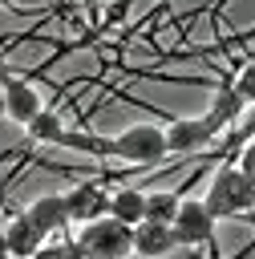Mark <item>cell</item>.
<instances>
[{
	"mask_svg": "<svg viewBox=\"0 0 255 259\" xmlns=\"http://www.w3.org/2000/svg\"><path fill=\"white\" fill-rule=\"evenodd\" d=\"M178 206H182V198L174 190H150L146 194V219H154V223H174Z\"/></svg>",
	"mask_w": 255,
	"mask_h": 259,
	"instance_id": "13",
	"label": "cell"
},
{
	"mask_svg": "<svg viewBox=\"0 0 255 259\" xmlns=\"http://www.w3.org/2000/svg\"><path fill=\"white\" fill-rule=\"evenodd\" d=\"M77 243H81L85 259H125L134 251V227H125L113 214H101V219H93V223L81 227Z\"/></svg>",
	"mask_w": 255,
	"mask_h": 259,
	"instance_id": "3",
	"label": "cell"
},
{
	"mask_svg": "<svg viewBox=\"0 0 255 259\" xmlns=\"http://www.w3.org/2000/svg\"><path fill=\"white\" fill-rule=\"evenodd\" d=\"M109 154L121 158V162H134V166H154V162H162L170 154L166 125H154V121L125 125L117 138H109Z\"/></svg>",
	"mask_w": 255,
	"mask_h": 259,
	"instance_id": "2",
	"label": "cell"
},
{
	"mask_svg": "<svg viewBox=\"0 0 255 259\" xmlns=\"http://www.w3.org/2000/svg\"><path fill=\"white\" fill-rule=\"evenodd\" d=\"M215 214L202 198H182L178 214H174V235L182 247H202V243H215Z\"/></svg>",
	"mask_w": 255,
	"mask_h": 259,
	"instance_id": "4",
	"label": "cell"
},
{
	"mask_svg": "<svg viewBox=\"0 0 255 259\" xmlns=\"http://www.w3.org/2000/svg\"><path fill=\"white\" fill-rule=\"evenodd\" d=\"M24 130H28L32 142H57V146H61V138H65V125H61V117H57L53 109H40Z\"/></svg>",
	"mask_w": 255,
	"mask_h": 259,
	"instance_id": "14",
	"label": "cell"
},
{
	"mask_svg": "<svg viewBox=\"0 0 255 259\" xmlns=\"http://www.w3.org/2000/svg\"><path fill=\"white\" fill-rule=\"evenodd\" d=\"M0 259H12V251H8V235H4V227H0Z\"/></svg>",
	"mask_w": 255,
	"mask_h": 259,
	"instance_id": "18",
	"label": "cell"
},
{
	"mask_svg": "<svg viewBox=\"0 0 255 259\" xmlns=\"http://www.w3.org/2000/svg\"><path fill=\"white\" fill-rule=\"evenodd\" d=\"M215 219H235V214H251L255 210V182L239 170V166H219V174L206 186V198Z\"/></svg>",
	"mask_w": 255,
	"mask_h": 259,
	"instance_id": "1",
	"label": "cell"
},
{
	"mask_svg": "<svg viewBox=\"0 0 255 259\" xmlns=\"http://www.w3.org/2000/svg\"><path fill=\"white\" fill-rule=\"evenodd\" d=\"M28 219L49 235V231H65L73 219H69V206H65V194H40L32 206H28Z\"/></svg>",
	"mask_w": 255,
	"mask_h": 259,
	"instance_id": "10",
	"label": "cell"
},
{
	"mask_svg": "<svg viewBox=\"0 0 255 259\" xmlns=\"http://www.w3.org/2000/svg\"><path fill=\"white\" fill-rule=\"evenodd\" d=\"M178 247V235H174V223H154V219H142L134 227V251L142 259H162Z\"/></svg>",
	"mask_w": 255,
	"mask_h": 259,
	"instance_id": "8",
	"label": "cell"
},
{
	"mask_svg": "<svg viewBox=\"0 0 255 259\" xmlns=\"http://www.w3.org/2000/svg\"><path fill=\"white\" fill-rule=\"evenodd\" d=\"M231 85H235V93H239L247 105H255V61H251V65H243V69L235 73V81H231Z\"/></svg>",
	"mask_w": 255,
	"mask_h": 259,
	"instance_id": "15",
	"label": "cell"
},
{
	"mask_svg": "<svg viewBox=\"0 0 255 259\" xmlns=\"http://www.w3.org/2000/svg\"><path fill=\"white\" fill-rule=\"evenodd\" d=\"M239 170H243V174H247V178L255 182V138H251V142L243 146V154H239Z\"/></svg>",
	"mask_w": 255,
	"mask_h": 259,
	"instance_id": "17",
	"label": "cell"
},
{
	"mask_svg": "<svg viewBox=\"0 0 255 259\" xmlns=\"http://www.w3.org/2000/svg\"><path fill=\"white\" fill-rule=\"evenodd\" d=\"M65 206H69V219L85 227V223L109 214V194L101 182H77L73 190H65Z\"/></svg>",
	"mask_w": 255,
	"mask_h": 259,
	"instance_id": "6",
	"label": "cell"
},
{
	"mask_svg": "<svg viewBox=\"0 0 255 259\" xmlns=\"http://www.w3.org/2000/svg\"><path fill=\"white\" fill-rule=\"evenodd\" d=\"M0 97H4V113L12 117V121H20V125H28L36 113H40V93L24 81V77H12L8 69L0 73Z\"/></svg>",
	"mask_w": 255,
	"mask_h": 259,
	"instance_id": "5",
	"label": "cell"
},
{
	"mask_svg": "<svg viewBox=\"0 0 255 259\" xmlns=\"http://www.w3.org/2000/svg\"><path fill=\"white\" fill-rule=\"evenodd\" d=\"M243 105H247V101L235 93V85H231V81H223V85H219V93H215V101H210V113H206L210 130H223V125L239 121V117H243Z\"/></svg>",
	"mask_w": 255,
	"mask_h": 259,
	"instance_id": "11",
	"label": "cell"
},
{
	"mask_svg": "<svg viewBox=\"0 0 255 259\" xmlns=\"http://www.w3.org/2000/svg\"><path fill=\"white\" fill-rule=\"evenodd\" d=\"M109 214L121 219L125 227H138V223L146 219V190H138V186L113 190V194H109Z\"/></svg>",
	"mask_w": 255,
	"mask_h": 259,
	"instance_id": "12",
	"label": "cell"
},
{
	"mask_svg": "<svg viewBox=\"0 0 255 259\" xmlns=\"http://www.w3.org/2000/svg\"><path fill=\"white\" fill-rule=\"evenodd\" d=\"M215 134L219 130H210L206 117H178L166 125V146H170V154H194V150L210 146Z\"/></svg>",
	"mask_w": 255,
	"mask_h": 259,
	"instance_id": "7",
	"label": "cell"
},
{
	"mask_svg": "<svg viewBox=\"0 0 255 259\" xmlns=\"http://www.w3.org/2000/svg\"><path fill=\"white\" fill-rule=\"evenodd\" d=\"M32 259H85V251H81V243H49Z\"/></svg>",
	"mask_w": 255,
	"mask_h": 259,
	"instance_id": "16",
	"label": "cell"
},
{
	"mask_svg": "<svg viewBox=\"0 0 255 259\" xmlns=\"http://www.w3.org/2000/svg\"><path fill=\"white\" fill-rule=\"evenodd\" d=\"M4 235H8V251H12V259H32V255L45 247V231L28 219V210L12 214L8 227H4Z\"/></svg>",
	"mask_w": 255,
	"mask_h": 259,
	"instance_id": "9",
	"label": "cell"
}]
</instances>
